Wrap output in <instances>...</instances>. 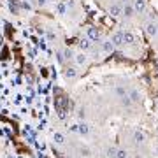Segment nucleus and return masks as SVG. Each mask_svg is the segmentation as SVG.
<instances>
[{
  "label": "nucleus",
  "mask_w": 158,
  "mask_h": 158,
  "mask_svg": "<svg viewBox=\"0 0 158 158\" xmlns=\"http://www.w3.org/2000/svg\"><path fill=\"white\" fill-rule=\"evenodd\" d=\"M86 35H88V39H90L91 42H98V40H100V32H98L95 27H88V28H86Z\"/></svg>",
  "instance_id": "1"
},
{
  "label": "nucleus",
  "mask_w": 158,
  "mask_h": 158,
  "mask_svg": "<svg viewBox=\"0 0 158 158\" xmlns=\"http://www.w3.org/2000/svg\"><path fill=\"white\" fill-rule=\"evenodd\" d=\"M109 14L113 18H118L123 14V6L121 4H113V6H109Z\"/></svg>",
  "instance_id": "2"
},
{
  "label": "nucleus",
  "mask_w": 158,
  "mask_h": 158,
  "mask_svg": "<svg viewBox=\"0 0 158 158\" xmlns=\"http://www.w3.org/2000/svg\"><path fill=\"white\" fill-rule=\"evenodd\" d=\"M134 4V9H135L137 14H142V12L148 9V4H146V0H134L132 2Z\"/></svg>",
  "instance_id": "3"
},
{
  "label": "nucleus",
  "mask_w": 158,
  "mask_h": 158,
  "mask_svg": "<svg viewBox=\"0 0 158 158\" xmlns=\"http://www.w3.org/2000/svg\"><path fill=\"white\" fill-rule=\"evenodd\" d=\"M146 34L149 35V37H156L158 35V25L155 21H149L146 25Z\"/></svg>",
  "instance_id": "4"
},
{
  "label": "nucleus",
  "mask_w": 158,
  "mask_h": 158,
  "mask_svg": "<svg viewBox=\"0 0 158 158\" xmlns=\"http://www.w3.org/2000/svg\"><path fill=\"white\" fill-rule=\"evenodd\" d=\"M74 62L83 67V65H86V63H88V55H86L85 51H81V53H77V55L74 56Z\"/></svg>",
  "instance_id": "5"
},
{
  "label": "nucleus",
  "mask_w": 158,
  "mask_h": 158,
  "mask_svg": "<svg viewBox=\"0 0 158 158\" xmlns=\"http://www.w3.org/2000/svg\"><path fill=\"white\" fill-rule=\"evenodd\" d=\"M135 14V9H134V4H130V2H127V4H123V16L125 18H130Z\"/></svg>",
  "instance_id": "6"
},
{
  "label": "nucleus",
  "mask_w": 158,
  "mask_h": 158,
  "mask_svg": "<svg viewBox=\"0 0 158 158\" xmlns=\"http://www.w3.org/2000/svg\"><path fill=\"white\" fill-rule=\"evenodd\" d=\"M111 40H113V44L116 46V48L123 46V44H125V40H123V32H118V34H114L113 37H111Z\"/></svg>",
  "instance_id": "7"
},
{
  "label": "nucleus",
  "mask_w": 158,
  "mask_h": 158,
  "mask_svg": "<svg viewBox=\"0 0 158 158\" xmlns=\"http://www.w3.org/2000/svg\"><path fill=\"white\" fill-rule=\"evenodd\" d=\"M114 49H116V46L113 44V40L111 39H107V40L102 42V51H104V53H113Z\"/></svg>",
  "instance_id": "8"
},
{
  "label": "nucleus",
  "mask_w": 158,
  "mask_h": 158,
  "mask_svg": "<svg viewBox=\"0 0 158 158\" xmlns=\"http://www.w3.org/2000/svg\"><path fill=\"white\" fill-rule=\"evenodd\" d=\"M79 48H81V51L90 49V48H91V40L88 39V37H85V39H81V40H79Z\"/></svg>",
  "instance_id": "9"
},
{
  "label": "nucleus",
  "mask_w": 158,
  "mask_h": 158,
  "mask_svg": "<svg viewBox=\"0 0 158 158\" xmlns=\"http://www.w3.org/2000/svg\"><path fill=\"white\" fill-rule=\"evenodd\" d=\"M65 77H67V79H76V77H77V70H76L74 67L65 69Z\"/></svg>",
  "instance_id": "10"
},
{
  "label": "nucleus",
  "mask_w": 158,
  "mask_h": 158,
  "mask_svg": "<svg viewBox=\"0 0 158 158\" xmlns=\"http://www.w3.org/2000/svg\"><path fill=\"white\" fill-rule=\"evenodd\" d=\"M123 40H125V44H134L135 42V37H134V34H130V32H123Z\"/></svg>",
  "instance_id": "11"
},
{
  "label": "nucleus",
  "mask_w": 158,
  "mask_h": 158,
  "mask_svg": "<svg viewBox=\"0 0 158 158\" xmlns=\"http://www.w3.org/2000/svg\"><path fill=\"white\" fill-rule=\"evenodd\" d=\"M134 142H135V144H142V142H144V134L139 132V130H135V132H134Z\"/></svg>",
  "instance_id": "12"
},
{
  "label": "nucleus",
  "mask_w": 158,
  "mask_h": 158,
  "mask_svg": "<svg viewBox=\"0 0 158 158\" xmlns=\"http://www.w3.org/2000/svg\"><path fill=\"white\" fill-rule=\"evenodd\" d=\"M77 132L81 134V135H88V132H90V127L86 123H79L77 125Z\"/></svg>",
  "instance_id": "13"
},
{
  "label": "nucleus",
  "mask_w": 158,
  "mask_h": 158,
  "mask_svg": "<svg viewBox=\"0 0 158 158\" xmlns=\"http://www.w3.org/2000/svg\"><path fill=\"white\" fill-rule=\"evenodd\" d=\"M128 97H130V100L132 102H139L141 100V93H139V90H132L128 93Z\"/></svg>",
  "instance_id": "14"
},
{
  "label": "nucleus",
  "mask_w": 158,
  "mask_h": 158,
  "mask_svg": "<svg viewBox=\"0 0 158 158\" xmlns=\"http://www.w3.org/2000/svg\"><path fill=\"white\" fill-rule=\"evenodd\" d=\"M63 56H65V60H74L76 55H74V51L70 49V48H67V49L63 51Z\"/></svg>",
  "instance_id": "15"
},
{
  "label": "nucleus",
  "mask_w": 158,
  "mask_h": 158,
  "mask_svg": "<svg viewBox=\"0 0 158 158\" xmlns=\"http://www.w3.org/2000/svg\"><path fill=\"white\" fill-rule=\"evenodd\" d=\"M114 158H128V153H127V149H116V156Z\"/></svg>",
  "instance_id": "16"
},
{
  "label": "nucleus",
  "mask_w": 158,
  "mask_h": 158,
  "mask_svg": "<svg viewBox=\"0 0 158 158\" xmlns=\"http://www.w3.org/2000/svg\"><path fill=\"white\" fill-rule=\"evenodd\" d=\"M56 11H58V14H67V6H65V4H58L56 6Z\"/></svg>",
  "instance_id": "17"
},
{
  "label": "nucleus",
  "mask_w": 158,
  "mask_h": 158,
  "mask_svg": "<svg viewBox=\"0 0 158 158\" xmlns=\"http://www.w3.org/2000/svg\"><path fill=\"white\" fill-rule=\"evenodd\" d=\"M53 139H55V142H56V144H63V142H65V139H63L62 134H55V135H53Z\"/></svg>",
  "instance_id": "18"
},
{
  "label": "nucleus",
  "mask_w": 158,
  "mask_h": 158,
  "mask_svg": "<svg viewBox=\"0 0 158 158\" xmlns=\"http://www.w3.org/2000/svg\"><path fill=\"white\" fill-rule=\"evenodd\" d=\"M121 102H123V106H127V107H128L130 104H132V100H130V97H128V95L121 97Z\"/></svg>",
  "instance_id": "19"
},
{
  "label": "nucleus",
  "mask_w": 158,
  "mask_h": 158,
  "mask_svg": "<svg viewBox=\"0 0 158 158\" xmlns=\"http://www.w3.org/2000/svg\"><path fill=\"white\" fill-rule=\"evenodd\" d=\"M116 95H118V97H125V95H127V91H125V88L118 86V88H116Z\"/></svg>",
  "instance_id": "20"
},
{
  "label": "nucleus",
  "mask_w": 158,
  "mask_h": 158,
  "mask_svg": "<svg viewBox=\"0 0 158 158\" xmlns=\"http://www.w3.org/2000/svg\"><path fill=\"white\" fill-rule=\"evenodd\" d=\"M107 156H109V158H114V156H116V148H109V149H107Z\"/></svg>",
  "instance_id": "21"
},
{
  "label": "nucleus",
  "mask_w": 158,
  "mask_h": 158,
  "mask_svg": "<svg viewBox=\"0 0 158 158\" xmlns=\"http://www.w3.org/2000/svg\"><path fill=\"white\" fill-rule=\"evenodd\" d=\"M48 40H56V34H53V32H48Z\"/></svg>",
  "instance_id": "22"
},
{
  "label": "nucleus",
  "mask_w": 158,
  "mask_h": 158,
  "mask_svg": "<svg viewBox=\"0 0 158 158\" xmlns=\"http://www.w3.org/2000/svg\"><path fill=\"white\" fill-rule=\"evenodd\" d=\"M77 116H79L81 119L85 118V109H79V111H77Z\"/></svg>",
  "instance_id": "23"
},
{
  "label": "nucleus",
  "mask_w": 158,
  "mask_h": 158,
  "mask_svg": "<svg viewBox=\"0 0 158 158\" xmlns=\"http://www.w3.org/2000/svg\"><path fill=\"white\" fill-rule=\"evenodd\" d=\"M37 4H39V7H44L48 4V0H37Z\"/></svg>",
  "instance_id": "24"
},
{
  "label": "nucleus",
  "mask_w": 158,
  "mask_h": 158,
  "mask_svg": "<svg viewBox=\"0 0 158 158\" xmlns=\"http://www.w3.org/2000/svg\"><path fill=\"white\" fill-rule=\"evenodd\" d=\"M88 153H90V151H88V149H86V148H85V149H83V148H81V155H83V156H88Z\"/></svg>",
  "instance_id": "25"
},
{
  "label": "nucleus",
  "mask_w": 158,
  "mask_h": 158,
  "mask_svg": "<svg viewBox=\"0 0 158 158\" xmlns=\"http://www.w3.org/2000/svg\"><path fill=\"white\" fill-rule=\"evenodd\" d=\"M119 2H121V4H127V2H128V0H119Z\"/></svg>",
  "instance_id": "26"
},
{
  "label": "nucleus",
  "mask_w": 158,
  "mask_h": 158,
  "mask_svg": "<svg viewBox=\"0 0 158 158\" xmlns=\"http://www.w3.org/2000/svg\"><path fill=\"white\" fill-rule=\"evenodd\" d=\"M156 74H158V69H156Z\"/></svg>",
  "instance_id": "27"
}]
</instances>
